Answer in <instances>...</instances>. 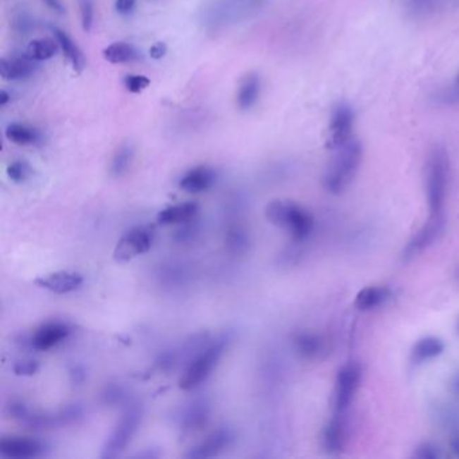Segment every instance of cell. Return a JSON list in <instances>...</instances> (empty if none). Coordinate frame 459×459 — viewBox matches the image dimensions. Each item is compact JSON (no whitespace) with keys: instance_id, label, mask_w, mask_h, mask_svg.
<instances>
[{"instance_id":"cell-1","label":"cell","mask_w":459,"mask_h":459,"mask_svg":"<svg viewBox=\"0 0 459 459\" xmlns=\"http://www.w3.org/2000/svg\"><path fill=\"white\" fill-rule=\"evenodd\" d=\"M424 183L429 216H443L450 186V159L443 147L435 146L429 151L424 171Z\"/></svg>"},{"instance_id":"cell-2","label":"cell","mask_w":459,"mask_h":459,"mask_svg":"<svg viewBox=\"0 0 459 459\" xmlns=\"http://www.w3.org/2000/svg\"><path fill=\"white\" fill-rule=\"evenodd\" d=\"M362 145L352 139L345 146L336 149V155L329 163L324 176V186L331 194H341L353 182L362 163Z\"/></svg>"},{"instance_id":"cell-3","label":"cell","mask_w":459,"mask_h":459,"mask_svg":"<svg viewBox=\"0 0 459 459\" xmlns=\"http://www.w3.org/2000/svg\"><path fill=\"white\" fill-rule=\"evenodd\" d=\"M268 221L286 229L294 241H305L314 229V219L305 207L288 200H274L266 207Z\"/></svg>"},{"instance_id":"cell-4","label":"cell","mask_w":459,"mask_h":459,"mask_svg":"<svg viewBox=\"0 0 459 459\" xmlns=\"http://www.w3.org/2000/svg\"><path fill=\"white\" fill-rule=\"evenodd\" d=\"M226 343L228 342L225 338H220L209 343L207 348L200 349L180 376L179 388L183 391H192L202 384L220 362L226 349Z\"/></svg>"},{"instance_id":"cell-5","label":"cell","mask_w":459,"mask_h":459,"mask_svg":"<svg viewBox=\"0 0 459 459\" xmlns=\"http://www.w3.org/2000/svg\"><path fill=\"white\" fill-rule=\"evenodd\" d=\"M142 415V407L139 404H133L126 410L104 443L102 458H116L127 448L140 426Z\"/></svg>"},{"instance_id":"cell-6","label":"cell","mask_w":459,"mask_h":459,"mask_svg":"<svg viewBox=\"0 0 459 459\" xmlns=\"http://www.w3.org/2000/svg\"><path fill=\"white\" fill-rule=\"evenodd\" d=\"M355 109L348 103L334 105L326 136V147L336 151L353 139L355 130Z\"/></svg>"},{"instance_id":"cell-7","label":"cell","mask_w":459,"mask_h":459,"mask_svg":"<svg viewBox=\"0 0 459 459\" xmlns=\"http://www.w3.org/2000/svg\"><path fill=\"white\" fill-rule=\"evenodd\" d=\"M360 384L361 369L357 364H346L338 370L333 392L334 414L345 415L355 400Z\"/></svg>"},{"instance_id":"cell-8","label":"cell","mask_w":459,"mask_h":459,"mask_svg":"<svg viewBox=\"0 0 459 459\" xmlns=\"http://www.w3.org/2000/svg\"><path fill=\"white\" fill-rule=\"evenodd\" d=\"M151 245H152V232L145 226L133 228L118 240L114 250V259L120 263L130 262L135 257L148 252Z\"/></svg>"},{"instance_id":"cell-9","label":"cell","mask_w":459,"mask_h":459,"mask_svg":"<svg viewBox=\"0 0 459 459\" xmlns=\"http://www.w3.org/2000/svg\"><path fill=\"white\" fill-rule=\"evenodd\" d=\"M443 228V216H429V221L415 233L410 243L407 244L404 250V257L411 259L416 255H419L420 252L427 250L438 240V237L442 235Z\"/></svg>"},{"instance_id":"cell-10","label":"cell","mask_w":459,"mask_h":459,"mask_svg":"<svg viewBox=\"0 0 459 459\" xmlns=\"http://www.w3.org/2000/svg\"><path fill=\"white\" fill-rule=\"evenodd\" d=\"M44 444L27 436H7L0 441V455L4 458L30 459L44 455Z\"/></svg>"},{"instance_id":"cell-11","label":"cell","mask_w":459,"mask_h":459,"mask_svg":"<svg viewBox=\"0 0 459 459\" xmlns=\"http://www.w3.org/2000/svg\"><path fill=\"white\" fill-rule=\"evenodd\" d=\"M34 283L50 293L63 295L78 290L84 283V276L73 271H57L37 278Z\"/></svg>"},{"instance_id":"cell-12","label":"cell","mask_w":459,"mask_h":459,"mask_svg":"<svg viewBox=\"0 0 459 459\" xmlns=\"http://www.w3.org/2000/svg\"><path fill=\"white\" fill-rule=\"evenodd\" d=\"M233 441V434L229 429H219L207 435L201 443L194 446L185 455L186 458L207 459L213 458L224 453Z\"/></svg>"},{"instance_id":"cell-13","label":"cell","mask_w":459,"mask_h":459,"mask_svg":"<svg viewBox=\"0 0 459 459\" xmlns=\"http://www.w3.org/2000/svg\"><path fill=\"white\" fill-rule=\"evenodd\" d=\"M71 334L69 326L62 322H47L39 326L31 336L30 343L35 350L46 352L56 348Z\"/></svg>"},{"instance_id":"cell-14","label":"cell","mask_w":459,"mask_h":459,"mask_svg":"<svg viewBox=\"0 0 459 459\" xmlns=\"http://www.w3.org/2000/svg\"><path fill=\"white\" fill-rule=\"evenodd\" d=\"M214 180H216V173L213 169L207 166H197L192 167V170L186 171L179 179L178 185L179 189L183 192L198 194L210 189Z\"/></svg>"},{"instance_id":"cell-15","label":"cell","mask_w":459,"mask_h":459,"mask_svg":"<svg viewBox=\"0 0 459 459\" xmlns=\"http://www.w3.org/2000/svg\"><path fill=\"white\" fill-rule=\"evenodd\" d=\"M345 439H346V427H345L343 415L334 414L326 424L322 434L324 448L330 454H336L343 447Z\"/></svg>"},{"instance_id":"cell-16","label":"cell","mask_w":459,"mask_h":459,"mask_svg":"<svg viewBox=\"0 0 459 459\" xmlns=\"http://www.w3.org/2000/svg\"><path fill=\"white\" fill-rule=\"evenodd\" d=\"M37 71L35 61L30 59L26 54L25 57L0 59V75L3 80L15 81L27 78Z\"/></svg>"},{"instance_id":"cell-17","label":"cell","mask_w":459,"mask_h":459,"mask_svg":"<svg viewBox=\"0 0 459 459\" xmlns=\"http://www.w3.org/2000/svg\"><path fill=\"white\" fill-rule=\"evenodd\" d=\"M210 407L207 400H194L180 415V429L185 432H192L195 429H201L207 422Z\"/></svg>"},{"instance_id":"cell-18","label":"cell","mask_w":459,"mask_h":459,"mask_svg":"<svg viewBox=\"0 0 459 459\" xmlns=\"http://www.w3.org/2000/svg\"><path fill=\"white\" fill-rule=\"evenodd\" d=\"M198 204L194 201L180 202L171 207H164L158 213V222L162 225L173 224H186L192 221L198 213Z\"/></svg>"},{"instance_id":"cell-19","label":"cell","mask_w":459,"mask_h":459,"mask_svg":"<svg viewBox=\"0 0 459 459\" xmlns=\"http://www.w3.org/2000/svg\"><path fill=\"white\" fill-rule=\"evenodd\" d=\"M260 77L256 73H248L240 81L237 90V105L240 109H251L257 103L260 96Z\"/></svg>"},{"instance_id":"cell-20","label":"cell","mask_w":459,"mask_h":459,"mask_svg":"<svg viewBox=\"0 0 459 459\" xmlns=\"http://www.w3.org/2000/svg\"><path fill=\"white\" fill-rule=\"evenodd\" d=\"M51 30H53L56 39L59 41L62 53L65 54L66 59H69L74 71L77 73H82V71L85 69V63H87L84 53L80 50V47L77 44H74L73 39L63 30L59 29V27H51Z\"/></svg>"},{"instance_id":"cell-21","label":"cell","mask_w":459,"mask_h":459,"mask_svg":"<svg viewBox=\"0 0 459 459\" xmlns=\"http://www.w3.org/2000/svg\"><path fill=\"white\" fill-rule=\"evenodd\" d=\"M389 298V290L381 286H369L362 288L355 299V307L361 311H369L381 306Z\"/></svg>"},{"instance_id":"cell-22","label":"cell","mask_w":459,"mask_h":459,"mask_svg":"<svg viewBox=\"0 0 459 459\" xmlns=\"http://www.w3.org/2000/svg\"><path fill=\"white\" fill-rule=\"evenodd\" d=\"M294 346L296 353L306 360L318 358L325 349L324 340L314 333H299L294 338Z\"/></svg>"},{"instance_id":"cell-23","label":"cell","mask_w":459,"mask_h":459,"mask_svg":"<svg viewBox=\"0 0 459 459\" xmlns=\"http://www.w3.org/2000/svg\"><path fill=\"white\" fill-rule=\"evenodd\" d=\"M6 137L18 146H31L41 140V133L27 124L11 123L6 128Z\"/></svg>"},{"instance_id":"cell-24","label":"cell","mask_w":459,"mask_h":459,"mask_svg":"<svg viewBox=\"0 0 459 459\" xmlns=\"http://www.w3.org/2000/svg\"><path fill=\"white\" fill-rule=\"evenodd\" d=\"M103 57L109 63H128L140 59L136 47L127 42H114L103 50Z\"/></svg>"},{"instance_id":"cell-25","label":"cell","mask_w":459,"mask_h":459,"mask_svg":"<svg viewBox=\"0 0 459 459\" xmlns=\"http://www.w3.org/2000/svg\"><path fill=\"white\" fill-rule=\"evenodd\" d=\"M444 343L436 337H424L415 343L412 360L415 362H426L443 353Z\"/></svg>"},{"instance_id":"cell-26","label":"cell","mask_w":459,"mask_h":459,"mask_svg":"<svg viewBox=\"0 0 459 459\" xmlns=\"http://www.w3.org/2000/svg\"><path fill=\"white\" fill-rule=\"evenodd\" d=\"M250 235L241 225H232L225 236V245L231 255L243 256L250 250Z\"/></svg>"},{"instance_id":"cell-27","label":"cell","mask_w":459,"mask_h":459,"mask_svg":"<svg viewBox=\"0 0 459 459\" xmlns=\"http://www.w3.org/2000/svg\"><path fill=\"white\" fill-rule=\"evenodd\" d=\"M59 44L53 38H38L30 42L26 49V56L35 62L53 59L59 51Z\"/></svg>"},{"instance_id":"cell-28","label":"cell","mask_w":459,"mask_h":459,"mask_svg":"<svg viewBox=\"0 0 459 459\" xmlns=\"http://www.w3.org/2000/svg\"><path fill=\"white\" fill-rule=\"evenodd\" d=\"M133 159V147L130 143H124L115 152L111 163V174L114 177H123L131 167Z\"/></svg>"},{"instance_id":"cell-29","label":"cell","mask_w":459,"mask_h":459,"mask_svg":"<svg viewBox=\"0 0 459 459\" xmlns=\"http://www.w3.org/2000/svg\"><path fill=\"white\" fill-rule=\"evenodd\" d=\"M6 173H7V177L10 178L15 183H22L29 178L30 166L23 161H15L7 166Z\"/></svg>"},{"instance_id":"cell-30","label":"cell","mask_w":459,"mask_h":459,"mask_svg":"<svg viewBox=\"0 0 459 459\" xmlns=\"http://www.w3.org/2000/svg\"><path fill=\"white\" fill-rule=\"evenodd\" d=\"M80 7V16H81V26L85 32H89L93 27L94 19V3L93 0H78Z\"/></svg>"},{"instance_id":"cell-31","label":"cell","mask_w":459,"mask_h":459,"mask_svg":"<svg viewBox=\"0 0 459 459\" xmlns=\"http://www.w3.org/2000/svg\"><path fill=\"white\" fill-rule=\"evenodd\" d=\"M124 87L131 93H140L149 85V78L142 74H128L123 81Z\"/></svg>"},{"instance_id":"cell-32","label":"cell","mask_w":459,"mask_h":459,"mask_svg":"<svg viewBox=\"0 0 459 459\" xmlns=\"http://www.w3.org/2000/svg\"><path fill=\"white\" fill-rule=\"evenodd\" d=\"M438 0H410L408 10L415 16H424L435 8Z\"/></svg>"},{"instance_id":"cell-33","label":"cell","mask_w":459,"mask_h":459,"mask_svg":"<svg viewBox=\"0 0 459 459\" xmlns=\"http://www.w3.org/2000/svg\"><path fill=\"white\" fill-rule=\"evenodd\" d=\"M39 369V365L34 360H22L14 365V373L16 376H32Z\"/></svg>"},{"instance_id":"cell-34","label":"cell","mask_w":459,"mask_h":459,"mask_svg":"<svg viewBox=\"0 0 459 459\" xmlns=\"http://www.w3.org/2000/svg\"><path fill=\"white\" fill-rule=\"evenodd\" d=\"M415 458L419 459H438L442 457L439 448L431 443H423L417 447L414 453Z\"/></svg>"},{"instance_id":"cell-35","label":"cell","mask_w":459,"mask_h":459,"mask_svg":"<svg viewBox=\"0 0 459 459\" xmlns=\"http://www.w3.org/2000/svg\"><path fill=\"white\" fill-rule=\"evenodd\" d=\"M104 398L109 404H115V403L123 401L126 398V393H124V389L121 386L114 385V386L106 388V391L104 393Z\"/></svg>"},{"instance_id":"cell-36","label":"cell","mask_w":459,"mask_h":459,"mask_svg":"<svg viewBox=\"0 0 459 459\" xmlns=\"http://www.w3.org/2000/svg\"><path fill=\"white\" fill-rule=\"evenodd\" d=\"M166 53H167V44H164V42H157V44H152L151 49H149L151 59H163L166 56Z\"/></svg>"},{"instance_id":"cell-37","label":"cell","mask_w":459,"mask_h":459,"mask_svg":"<svg viewBox=\"0 0 459 459\" xmlns=\"http://www.w3.org/2000/svg\"><path fill=\"white\" fill-rule=\"evenodd\" d=\"M136 4V0H116V11L120 14H130Z\"/></svg>"},{"instance_id":"cell-38","label":"cell","mask_w":459,"mask_h":459,"mask_svg":"<svg viewBox=\"0 0 459 459\" xmlns=\"http://www.w3.org/2000/svg\"><path fill=\"white\" fill-rule=\"evenodd\" d=\"M42 1H44V4H46L50 10L56 11V13H59V14H63V13H65V6L62 4L61 0H42Z\"/></svg>"},{"instance_id":"cell-39","label":"cell","mask_w":459,"mask_h":459,"mask_svg":"<svg viewBox=\"0 0 459 459\" xmlns=\"http://www.w3.org/2000/svg\"><path fill=\"white\" fill-rule=\"evenodd\" d=\"M10 99H11V96L6 90H1L0 92V106H4L6 104L10 102Z\"/></svg>"},{"instance_id":"cell-40","label":"cell","mask_w":459,"mask_h":459,"mask_svg":"<svg viewBox=\"0 0 459 459\" xmlns=\"http://www.w3.org/2000/svg\"><path fill=\"white\" fill-rule=\"evenodd\" d=\"M451 446H453V450H454V451H455V453H457V455H459V439H458V438H457V439H455V441H454V442H453V444H451Z\"/></svg>"},{"instance_id":"cell-41","label":"cell","mask_w":459,"mask_h":459,"mask_svg":"<svg viewBox=\"0 0 459 459\" xmlns=\"http://www.w3.org/2000/svg\"><path fill=\"white\" fill-rule=\"evenodd\" d=\"M453 386H454V391L457 392L459 395V374L455 377V380H454V384H453Z\"/></svg>"},{"instance_id":"cell-42","label":"cell","mask_w":459,"mask_h":459,"mask_svg":"<svg viewBox=\"0 0 459 459\" xmlns=\"http://www.w3.org/2000/svg\"><path fill=\"white\" fill-rule=\"evenodd\" d=\"M455 85L459 88V73L458 75H457V80H455Z\"/></svg>"},{"instance_id":"cell-43","label":"cell","mask_w":459,"mask_h":459,"mask_svg":"<svg viewBox=\"0 0 459 459\" xmlns=\"http://www.w3.org/2000/svg\"><path fill=\"white\" fill-rule=\"evenodd\" d=\"M455 275H457V281H458L459 283V267L457 268V274H455Z\"/></svg>"}]
</instances>
